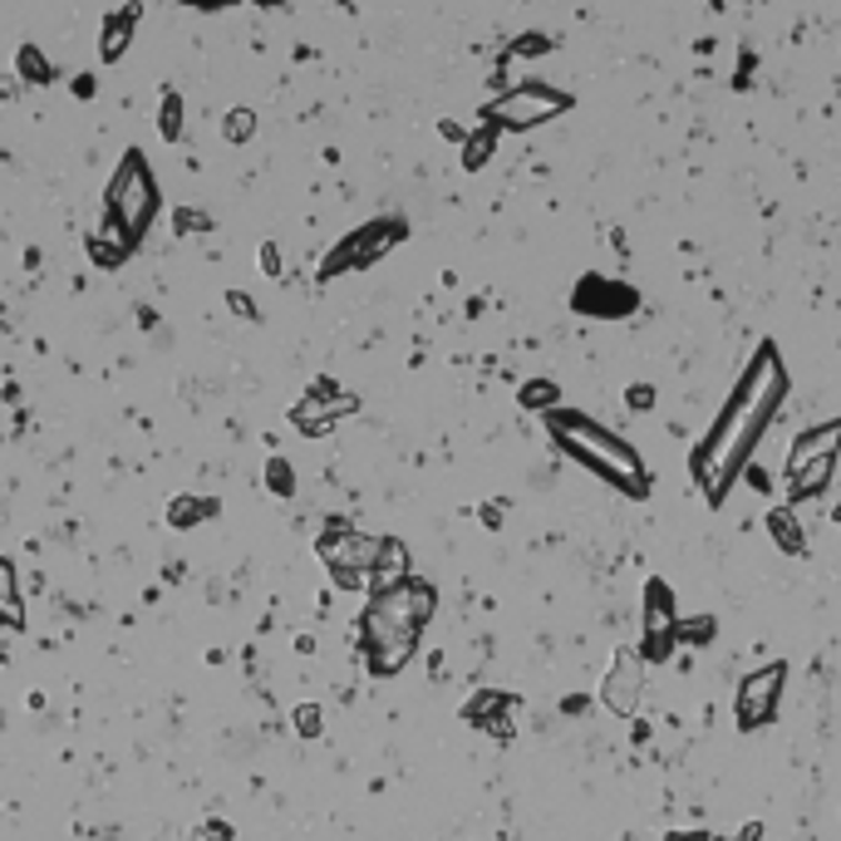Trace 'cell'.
<instances>
[{
  "label": "cell",
  "mask_w": 841,
  "mask_h": 841,
  "mask_svg": "<svg viewBox=\"0 0 841 841\" xmlns=\"http://www.w3.org/2000/svg\"><path fill=\"white\" fill-rule=\"evenodd\" d=\"M782 399H788V369L778 359V345H758V355L748 359L743 379L733 384L723 414L713 418V428L703 434V443L689 458V473L703 487L709 507H719L729 497V487L738 483V473L748 468L753 448L763 443L768 424L778 418Z\"/></svg>",
  "instance_id": "obj_1"
},
{
  "label": "cell",
  "mask_w": 841,
  "mask_h": 841,
  "mask_svg": "<svg viewBox=\"0 0 841 841\" xmlns=\"http://www.w3.org/2000/svg\"><path fill=\"white\" fill-rule=\"evenodd\" d=\"M434 606H438V590L428 581H414V576H404L399 586L374 590V600L365 606V616H359V650H365L369 675H379V679L399 675L408 659H414L418 640H424L428 620H434Z\"/></svg>",
  "instance_id": "obj_2"
},
{
  "label": "cell",
  "mask_w": 841,
  "mask_h": 841,
  "mask_svg": "<svg viewBox=\"0 0 841 841\" xmlns=\"http://www.w3.org/2000/svg\"><path fill=\"white\" fill-rule=\"evenodd\" d=\"M547 434L556 438V448L566 458H576L581 468H590L596 477H606L610 487H620L625 497H645L650 493V468L645 458L630 448L620 434H610L606 424L586 418L581 408H547Z\"/></svg>",
  "instance_id": "obj_3"
},
{
  "label": "cell",
  "mask_w": 841,
  "mask_h": 841,
  "mask_svg": "<svg viewBox=\"0 0 841 841\" xmlns=\"http://www.w3.org/2000/svg\"><path fill=\"white\" fill-rule=\"evenodd\" d=\"M153 217H158L153 173H148L143 153H129L119 163V173H113V183H109V222L119 226L133 246H139L148 236V226H153Z\"/></svg>",
  "instance_id": "obj_4"
},
{
  "label": "cell",
  "mask_w": 841,
  "mask_h": 841,
  "mask_svg": "<svg viewBox=\"0 0 841 841\" xmlns=\"http://www.w3.org/2000/svg\"><path fill=\"white\" fill-rule=\"evenodd\" d=\"M374 547H379V537H365V531H355L349 521H330V531L321 537V561L330 566L335 586L359 590V586H369Z\"/></svg>",
  "instance_id": "obj_5"
},
{
  "label": "cell",
  "mask_w": 841,
  "mask_h": 841,
  "mask_svg": "<svg viewBox=\"0 0 841 841\" xmlns=\"http://www.w3.org/2000/svg\"><path fill=\"white\" fill-rule=\"evenodd\" d=\"M782 679H788V665L782 659H772V665L753 669V675H743V685H738V699H733V719L743 733L753 729H768L772 713H778V699H782Z\"/></svg>",
  "instance_id": "obj_6"
},
{
  "label": "cell",
  "mask_w": 841,
  "mask_h": 841,
  "mask_svg": "<svg viewBox=\"0 0 841 841\" xmlns=\"http://www.w3.org/2000/svg\"><path fill=\"white\" fill-rule=\"evenodd\" d=\"M404 236V222L399 217H384V222H369V226H359V232H349L345 242L335 246V252L325 256V266H321V276H345V271H355V266H365V261H379L384 252H389L394 242Z\"/></svg>",
  "instance_id": "obj_7"
},
{
  "label": "cell",
  "mask_w": 841,
  "mask_h": 841,
  "mask_svg": "<svg viewBox=\"0 0 841 841\" xmlns=\"http://www.w3.org/2000/svg\"><path fill=\"white\" fill-rule=\"evenodd\" d=\"M561 109H571L566 94H556L547 84H527V89H513L507 99H497V104L487 109V119H493L497 129H537V123L556 119Z\"/></svg>",
  "instance_id": "obj_8"
},
{
  "label": "cell",
  "mask_w": 841,
  "mask_h": 841,
  "mask_svg": "<svg viewBox=\"0 0 841 841\" xmlns=\"http://www.w3.org/2000/svg\"><path fill=\"white\" fill-rule=\"evenodd\" d=\"M640 625H645V659H669V650H675V625H679V616H675V596H669V586L665 581H650L645 586V616H640Z\"/></svg>",
  "instance_id": "obj_9"
},
{
  "label": "cell",
  "mask_w": 841,
  "mask_h": 841,
  "mask_svg": "<svg viewBox=\"0 0 841 841\" xmlns=\"http://www.w3.org/2000/svg\"><path fill=\"white\" fill-rule=\"evenodd\" d=\"M640 699H645V659L620 655L616 669L606 675V685H600V703H606L610 713H620V719H630V713L640 709Z\"/></svg>",
  "instance_id": "obj_10"
},
{
  "label": "cell",
  "mask_w": 841,
  "mask_h": 841,
  "mask_svg": "<svg viewBox=\"0 0 841 841\" xmlns=\"http://www.w3.org/2000/svg\"><path fill=\"white\" fill-rule=\"evenodd\" d=\"M408 576V547L399 537H379L374 547V561H369V590H384V586H399Z\"/></svg>",
  "instance_id": "obj_11"
},
{
  "label": "cell",
  "mask_w": 841,
  "mask_h": 841,
  "mask_svg": "<svg viewBox=\"0 0 841 841\" xmlns=\"http://www.w3.org/2000/svg\"><path fill=\"white\" fill-rule=\"evenodd\" d=\"M832 477H837V453H832V458H812V463H802V468H792V473H788V497H792V503L822 497L827 487H832Z\"/></svg>",
  "instance_id": "obj_12"
},
{
  "label": "cell",
  "mask_w": 841,
  "mask_h": 841,
  "mask_svg": "<svg viewBox=\"0 0 841 841\" xmlns=\"http://www.w3.org/2000/svg\"><path fill=\"white\" fill-rule=\"evenodd\" d=\"M507 709H513V699L507 695H493V689H483V695H473V703L463 709V719L473 723V729H493V733H513V719H507Z\"/></svg>",
  "instance_id": "obj_13"
},
{
  "label": "cell",
  "mask_w": 841,
  "mask_h": 841,
  "mask_svg": "<svg viewBox=\"0 0 841 841\" xmlns=\"http://www.w3.org/2000/svg\"><path fill=\"white\" fill-rule=\"evenodd\" d=\"M837 443H841V424H837V418L817 424L812 434H802L798 443H792V453H788V473H792V468H802V463H812V458H832Z\"/></svg>",
  "instance_id": "obj_14"
},
{
  "label": "cell",
  "mask_w": 841,
  "mask_h": 841,
  "mask_svg": "<svg viewBox=\"0 0 841 841\" xmlns=\"http://www.w3.org/2000/svg\"><path fill=\"white\" fill-rule=\"evenodd\" d=\"M129 252H133V242H129V236H123L113 222H104L94 236H89V256H94L99 266H109V271L123 266V256H129Z\"/></svg>",
  "instance_id": "obj_15"
},
{
  "label": "cell",
  "mask_w": 841,
  "mask_h": 841,
  "mask_svg": "<svg viewBox=\"0 0 841 841\" xmlns=\"http://www.w3.org/2000/svg\"><path fill=\"white\" fill-rule=\"evenodd\" d=\"M768 537L778 541L788 556H802L807 551V537L798 527V517H792V507H778V513H768Z\"/></svg>",
  "instance_id": "obj_16"
},
{
  "label": "cell",
  "mask_w": 841,
  "mask_h": 841,
  "mask_svg": "<svg viewBox=\"0 0 841 841\" xmlns=\"http://www.w3.org/2000/svg\"><path fill=\"white\" fill-rule=\"evenodd\" d=\"M0 625H26V606H20V581H16V566L0 556Z\"/></svg>",
  "instance_id": "obj_17"
},
{
  "label": "cell",
  "mask_w": 841,
  "mask_h": 841,
  "mask_svg": "<svg viewBox=\"0 0 841 841\" xmlns=\"http://www.w3.org/2000/svg\"><path fill=\"white\" fill-rule=\"evenodd\" d=\"M521 404H527V408H541V414H547V408L561 404V394H556V384L537 379V384H521Z\"/></svg>",
  "instance_id": "obj_18"
},
{
  "label": "cell",
  "mask_w": 841,
  "mask_h": 841,
  "mask_svg": "<svg viewBox=\"0 0 841 841\" xmlns=\"http://www.w3.org/2000/svg\"><path fill=\"white\" fill-rule=\"evenodd\" d=\"M20 70H26V79H30V84H50V64H44L40 60V50H30V44H26V50H20Z\"/></svg>",
  "instance_id": "obj_19"
},
{
  "label": "cell",
  "mask_w": 841,
  "mask_h": 841,
  "mask_svg": "<svg viewBox=\"0 0 841 841\" xmlns=\"http://www.w3.org/2000/svg\"><path fill=\"white\" fill-rule=\"evenodd\" d=\"M183 133V99L163 94V139H178Z\"/></svg>",
  "instance_id": "obj_20"
},
{
  "label": "cell",
  "mask_w": 841,
  "mask_h": 841,
  "mask_svg": "<svg viewBox=\"0 0 841 841\" xmlns=\"http://www.w3.org/2000/svg\"><path fill=\"white\" fill-rule=\"evenodd\" d=\"M321 719H325L321 703H301V709H295V733H301V738H315V733H321Z\"/></svg>",
  "instance_id": "obj_21"
},
{
  "label": "cell",
  "mask_w": 841,
  "mask_h": 841,
  "mask_svg": "<svg viewBox=\"0 0 841 841\" xmlns=\"http://www.w3.org/2000/svg\"><path fill=\"white\" fill-rule=\"evenodd\" d=\"M202 513H212V507L207 503H178V507H168V521H173V527H192Z\"/></svg>",
  "instance_id": "obj_22"
},
{
  "label": "cell",
  "mask_w": 841,
  "mask_h": 841,
  "mask_svg": "<svg viewBox=\"0 0 841 841\" xmlns=\"http://www.w3.org/2000/svg\"><path fill=\"white\" fill-rule=\"evenodd\" d=\"M493 143H497V133H493V129L477 133V139L468 143V168H483V158H493Z\"/></svg>",
  "instance_id": "obj_23"
},
{
  "label": "cell",
  "mask_w": 841,
  "mask_h": 841,
  "mask_svg": "<svg viewBox=\"0 0 841 841\" xmlns=\"http://www.w3.org/2000/svg\"><path fill=\"white\" fill-rule=\"evenodd\" d=\"M266 477H271V493H281V497H286L291 487H295V477H291V468H286V463H281V458H271Z\"/></svg>",
  "instance_id": "obj_24"
},
{
  "label": "cell",
  "mask_w": 841,
  "mask_h": 841,
  "mask_svg": "<svg viewBox=\"0 0 841 841\" xmlns=\"http://www.w3.org/2000/svg\"><path fill=\"white\" fill-rule=\"evenodd\" d=\"M246 129H256V119L246 109H232V139H246Z\"/></svg>",
  "instance_id": "obj_25"
},
{
  "label": "cell",
  "mask_w": 841,
  "mask_h": 841,
  "mask_svg": "<svg viewBox=\"0 0 841 841\" xmlns=\"http://www.w3.org/2000/svg\"><path fill=\"white\" fill-rule=\"evenodd\" d=\"M630 404H635V408H650V404H655V389H650V384H635V389H630Z\"/></svg>",
  "instance_id": "obj_26"
},
{
  "label": "cell",
  "mask_w": 841,
  "mask_h": 841,
  "mask_svg": "<svg viewBox=\"0 0 841 841\" xmlns=\"http://www.w3.org/2000/svg\"><path fill=\"white\" fill-rule=\"evenodd\" d=\"M226 837H232V832H226L222 822H217V827H207V841H226Z\"/></svg>",
  "instance_id": "obj_27"
},
{
  "label": "cell",
  "mask_w": 841,
  "mask_h": 841,
  "mask_svg": "<svg viewBox=\"0 0 841 841\" xmlns=\"http://www.w3.org/2000/svg\"><path fill=\"white\" fill-rule=\"evenodd\" d=\"M758 837H763V827H758V822H753V827H743V841H758Z\"/></svg>",
  "instance_id": "obj_28"
}]
</instances>
